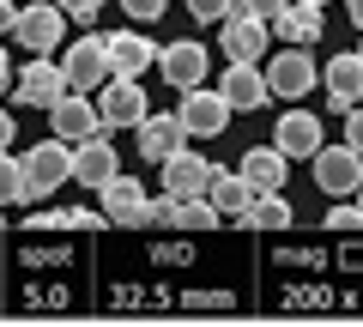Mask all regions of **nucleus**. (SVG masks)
<instances>
[{"mask_svg":"<svg viewBox=\"0 0 363 327\" xmlns=\"http://www.w3.org/2000/svg\"><path fill=\"white\" fill-rule=\"evenodd\" d=\"M327 231H363V206H357V194H351V206H333V212H327Z\"/></svg>","mask_w":363,"mask_h":327,"instance_id":"obj_28","label":"nucleus"},{"mask_svg":"<svg viewBox=\"0 0 363 327\" xmlns=\"http://www.w3.org/2000/svg\"><path fill=\"white\" fill-rule=\"evenodd\" d=\"M157 73H164L176 92H194V85H206V43L182 37V43H169V49H157Z\"/></svg>","mask_w":363,"mask_h":327,"instance_id":"obj_12","label":"nucleus"},{"mask_svg":"<svg viewBox=\"0 0 363 327\" xmlns=\"http://www.w3.org/2000/svg\"><path fill=\"white\" fill-rule=\"evenodd\" d=\"M309 164H315V188H321V194H333V200H351V194L363 188V152H357L351 140L321 145Z\"/></svg>","mask_w":363,"mask_h":327,"instance_id":"obj_3","label":"nucleus"},{"mask_svg":"<svg viewBox=\"0 0 363 327\" xmlns=\"http://www.w3.org/2000/svg\"><path fill=\"white\" fill-rule=\"evenodd\" d=\"M133 140H140V157H145V164H164L169 152L188 145V128H182V116L169 109V116H145L140 128H133Z\"/></svg>","mask_w":363,"mask_h":327,"instance_id":"obj_17","label":"nucleus"},{"mask_svg":"<svg viewBox=\"0 0 363 327\" xmlns=\"http://www.w3.org/2000/svg\"><path fill=\"white\" fill-rule=\"evenodd\" d=\"M321 31H327V18H321V6H315V0H291L285 13L272 18V37L297 43V49H309V43H321Z\"/></svg>","mask_w":363,"mask_h":327,"instance_id":"obj_20","label":"nucleus"},{"mask_svg":"<svg viewBox=\"0 0 363 327\" xmlns=\"http://www.w3.org/2000/svg\"><path fill=\"white\" fill-rule=\"evenodd\" d=\"M67 92H73V85H67V67L61 61H25V67H18V85H13L18 109H55Z\"/></svg>","mask_w":363,"mask_h":327,"instance_id":"obj_7","label":"nucleus"},{"mask_svg":"<svg viewBox=\"0 0 363 327\" xmlns=\"http://www.w3.org/2000/svg\"><path fill=\"white\" fill-rule=\"evenodd\" d=\"M0 206H30V188H25V164L13 152H0Z\"/></svg>","mask_w":363,"mask_h":327,"instance_id":"obj_25","label":"nucleus"},{"mask_svg":"<svg viewBox=\"0 0 363 327\" xmlns=\"http://www.w3.org/2000/svg\"><path fill=\"white\" fill-rule=\"evenodd\" d=\"M176 116H182V128H188V140H218V133L230 128L236 109L224 104V92H206V85H194V92H182Z\"/></svg>","mask_w":363,"mask_h":327,"instance_id":"obj_6","label":"nucleus"},{"mask_svg":"<svg viewBox=\"0 0 363 327\" xmlns=\"http://www.w3.org/2000/svg\"><path fill=\"white\" fill-rule=\"evenodd\" d=\"M236 6H242V13H255V18H267V25H272V18L285 13L291 0H236Z\"/></svg>","mask_w":363,"mask_h":327,"instance_id":"obj_30","label":"nucleus"},{"mask_svg":"<svg viewBox=\"0 0 363 327\" xmlns=\"http://www.w3.org/2000/svg\"><path fill=\"white\" fill-rule=\"evenodd\" d=\"M104 6H109V0H61V13L73 18V25H91V18L104 13Z\"/></svg>","mask_w":363,"mask_h":327,"instance_id":"obj_29","label":"nucleus"},{"mask_svg":"<svg viewBox=\"0 0 363 327\" xmlns=\"http://www.w3.org/2000/svg\"><path fill=\"white\" fill-rule=\"evenodd\" d=\"M49 128L79 145V140H91V133H104V116H97V104H91V92H67L61 104L49 109Z\"/></svg>","mask_w":363,"mask_h":327,"instance_id":"obj_16","label":"nucleus"},{"mask_svg":"<svg viewBox=\"0 0 363 327\" xmlns=\"http://www.w3.org/2000/svg\"><path fill=\"white\" fill-rule=\"evenodd\" d=\"M157 170H164V188H169V194H206V188H212V176H218V164L182 145V152H169L164 164H157Z\"/></svg>","mask_w":363,"mask_h":327,"instance_id":"obj_15","label":"nucleus"},{"mask_svg":"<svg viewBox=\"0 0 363 327\" xmlns=\"http://www.w3.org/2000/svg\"><path fill=\"white\" fill-rule=\"evenodd\" d=\"M140 200H145V188L133 182V176H109V182L97 188V206L109 212V224H128V218H133V206H140Z\"/></svg>","mask_w":363,"mask_h":327,"instance_id":"obj_23","label":"nucleus"},{"mask_svg":"<svg viewBox=\"0 0 363 327\" xmlns=\"http://www.w3.org/2000/svg\"><path fill=\"white\" fill-rule=\"evenodd\" d=\"M315 6H327V0H315Z\"/></svg>","mask_w":363,"mask_h":327,"instance_id":"obj_38","label":"nucleus"},{"mask_svg":"<svg viewBox=\"0 0 363 327\" xmlns=\"http://www.w3.org/2000/svg\"><path fill=\"white\" fill-rule=\"evenodd\" d=\"M224 212L212 206V194H169V231H218Z\"/></svg>","mask_w":363,"mask_h":327,"instance_id":"obj_22","label":"nucleus"},{"mask_svg":"<svg viewBox=\"0 0 363 327\" xmlns=\"http://www.w3.org/2000/svg\"><path fill=\"white\" fill-rule=\"evenodd\" d=\"M345 6H351V25L363 31V0H345Z\"/></svg>","mask_w":363,"mask_h":327,"instance_id":"obj_35","label":"nucleus"},{"mask_svg":"<svg viewBox=\"0 0 363 327\" xmlns=\"http://www.w3.org/2000/svg\"><path fill=\"white\" fill-rule=\"evenodd\" d=\"M109 176H121V157H116V140H109V128H104V133H91V140H79V145H73V182L97 194Z\"/></svg>","mask_w":363,"mask_h":327,"instance_id":"obj_10","label":"nucleus"},{"mask_svg":"<svg viewBox=\"0 0 363 327\" xmlns=\"http://www.w3.org/2000/svg\"><path fill=\"white\" fill-rule=\"evenodd\" d=\"M321 85H327V109H339V116H345L351 104H363V55L357 49L333 55L327 73H321Z\"/></svg>","mask_w":363,"mask_h":327,"instance_id":"obj_14","label":"nucleus"},{"mask_svg":"<svg viewBox=\"0 0 363 327\" xmlns=\"http://www.w3.org/2000/svg\"><path fill=\"white\" fill-rule=\"evenodd\" d=\"M291 218H297V212H291L285 188H272V194H255L242 212H236V224H242V231H291Z\"/></svg>","mask_w":363,"mask_h":327,"instance_id":"obj_21","label":"nucleus"},{"mask_svg":"<svg viewBox=\"0 0 363 327\" xmlns=\"http://www.w3.org/2000/svg\"><path fill=\"white\" fill-rule=\"evenodd\" d=\"M18 164H25V188H30V200H43V194H55L61 182H73V140L49 133V140L30 145Z\"/></svg>","mask_w":363,"mask_h":327,"instance_id":"obj_1","label":"nucleus"},{"mask_svg":"<svg viewBox=\"0 0 363 327\" xmlns=\"http://www.w3.org/2000/svg\"><path fill=\"white\" fill-rule=\"evenodd\" d=\"M357 206H363V188H357Z\"/></svg>","mask_w":363,"mask_h":327,"instance_id":"obj_36","label":"nucleus"},{"mask_svg":"<svg viewBox=\"0 0 363 327\" xmlns=\"http://www.w3.org/2000/svg\"><path fill=\"white\" fill-rule=\"evenodd\" d=\"M67 25H73V18L61 13V0H25L18 18H13V37H18V49H30V55H55Z\"/></svg>","mask_w":363,"mask_h":327,"instance_id":"obj_2","label":"nucleus"},{"mask_svg":"<svg viewBox=\"0 0 363 327\" xmlns=\"http://www.w3.org/2000/svg\"><path fill=\"white\" fill-rule=\"evenodd\" d=\"M121 13H128L133 25H157V18L169 13V0H121Z\"/></svg>","mask_w":363,"mask_h":327,"instance_id":"obj_27","label":"nucleus"},{"mask_svg":"<svg viewBox=\"0 0 363 327\" xmlns=\"http://www.w3.org/2000/svg\"><path fill=\"white\" fill-rule=\"evenodd\" d=\"M13 85H18V73H13V55H6V49H0V97H6V92H13Z\"/></svg>","mask_w":363,"mask_h":327,"instance_id":"obj_33","label":"nucleus"},{"mask_svg":"<svg viewBox=\"0 0 363 327\" xmlns=\"http://www.w3.org/2000/svg\"><path fill=\"white\" fill-rule=\"evenodd\" d=\"M13 18H18V6H13V0H0V37L13 31Z\"/></svg>","mask_w":363,"mask_h":327,"instance_id":"obj_34","label":"nucleus"},{"mask_svg":"<svg viewBox=\"0 0 363 327\" xmlns=\"http://www.w3.org/2000/svg\"><path fill=\"white\" fill-rule=\"evenodd\" d=\"M267 85L272 97H285V104H303V97L321 85V73H315L309 49H297V43H285L279 55H267Z\"/></svg>","mask_w":363,"mask_h":327,"instance_id":"obj_4","label":"nucleus"},{"mask_svg":"<svg viewBox=\"0 0 363 327\" xmlns=\"http://www.w3.org/2000/svg\"><path fill=\"white\" fill-rule=\"evenodd\" d=\"M0 224H6V212H0Z\"/></svg>","mask_w":363,"mask_h":327,"instance_id":"obj_37","label":"nucleus"},{"mask_svg":"<svg viewBox=\"0 0 363 327\" xmlns=\"http://www.w3.org/2000/svg\"><path fill=\"white\" fill-rule=\"evenodd\" d=\"M218 92H224V104L236 109V116H255V109H267V97H272V85H267V73H260V61H224V73H218Z\"/></svg>","mask_w":363,"mask_h":327,"instance_id":"obj_9","label":"nucleus"},{"mask_svg":"<svg viewBox=\"0 0 363 327\" xmlns=\"http://www.w3.org/2000/svg\"><path fill=\"white\" fill-rule=\"evenodd\" d=\"M188 13H194L200 25H224V18L236 13V0H188Z\"/></svg>","mask_w":363,"mask_h":327,"instance_id":"obj_26","label":"nucleus"},{"mask_svg":"<svg viewBox=\"0 0 363 327\" xmlns=\"http://www.w3.org/2000/svg\"><path fill=\"white\" fill-rule=\"evenodd\" d=\"M357 55H363V43H357Z\"/></svg>","mask_w":363,"mask_h":327,"instance_id":"obj_39","label":"nucleus"},{"mask_svg":"<svg viewBox=\"0 0 363 327\" xmlns=\"http://www.w3.org/2000/svg\"><path fill=\"white\" fill-rule=\"evenodd\" d=\"M345 140L363 152V104H351V109H345Z\"/></svg>","mask_w":363,"mask_h":327,"instance_id":"obj_31","label":"nucleus"},{"mask_svg":"<svg viewBox=\"0 0 363 327\" xmlns=\"http://www.w3.org/2000/svg\"><path fill=\"white\" fill-rule=\"evenodd\" d=\"M109 67H116V79H140L145 67H157V43L145 37L140 25L133 31H109Z\"/></svg>","mask_w":363,"mask_h":327,"instance_id":"obj_18","label":"nucleus"},{"mask_svg":"<svg viewBox=\"0 0 363 327\" xmlns=\"http://www.w3.org/2000/svg\"><path fill=\"white\" fill-rule=\"evenodd\" d=\"M206 194H212V206H218L224 218H236V212H242L248 200H255V188H248V176H242V170H218Z\"/></svg>","mask_w":363,"mask_h":327,"instance_id":"obj_24","label":"nucleus"},{"mask_svg":"<svg viewBox=\"0 0 363 327\" xmlns=\"http://www.w3.org/2000/svg\"><path fill=\"white\" fill-rule=\"evenodd\" d=\"M13 140H18V116H13V109H0V152H13Z\"/></svg>","mask_w":363,"mask_h":327,"instance_id":"obj_32","label":"nucleus"},{"mask_svg":"<svg viewBox=\"0 0 363 327\" xmlns=\"http://www.w3.org/2000/svg\"><path fill=\"white\" fill-rule=\"evenodd\" d=\"M97 116H104V128H140L152 109H145V92H140V79H109L104 92H97Z\"/></svg>","mask_w":363,"mask_h":327,"instance_id":"obj_11","label":"nucleus"},{"mask_svg":"<svg viewBox=\"0 0 363 327\" xmlns=\"http://www.w3.org/2000/svg\"><path fill=\"white\" fill-rule=\"evenodd\" d=\"M267 43H272V25H267V18H255V13H242V6L218 25L224 61H267Z\"/></svg>","mask_w":363,"mask_h":327,"instance_id":"obj_8","label":"nucleus"},{"mask_svg":"<svg viewBox=\"0 0 363 327\" xmlns=\"http://www.w3.org/2000/svg\"><path fill=\"white\" fill-rule=\"evenodd\" d=\"M272 145H279L285 157H315L327 145L321 140V116H315V109H285L279 128H272Z\"/></svg>","mask_w":363,"mask_h":327,"instance_id":"obj_13","label":"nucleus"},{"mask_svg":"<svg viewBox=\"0 0 363 327\" xmlns=\"http://www.w3.org/2000/svg\"><path fill=\"white\" fill-rule=\"evenodd\" d=\"M236 170L248 176V188H255V194H272V188H285V176H291V157L279 152V145H248Z\"/></svg>","mask_w":363,"mask_h":327,"instance_id":"obj_19","label":"nucleus"},{"mask_svg":"<svg viewBox=\"0 0 363 327\" xmlns=\"http://www.w3.org/2000/svg\"><path fill=\"white\" fill-rule=\"evenodd\" d=\"M61 67H67V85H73V92H104L109 79H116V67H109V37H79V43H67Z\"/></svg>","mask_w":363,"mask_h":327,"instance_id":"obj_5","label":"nucleus"}]
</instances>
